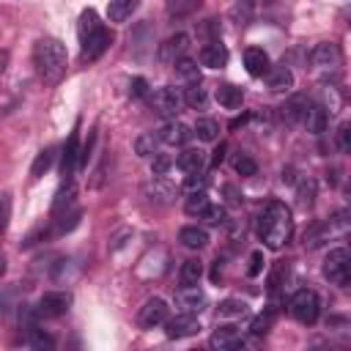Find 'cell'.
<instances>
[{"label": "cell", "instance_id": "cell-1", "mask_svg": "<svg viewBox=\"0 0 351 351\" xmlns=\"http://www.w3.org/2000/svg\"><path fill=\"white\" fill-rule=\"evenodd\" d=\"M258 236L269 250H282L293 236V214L285 203L269 200L258 214Z\"/></svg>", "mask_w": 351, "mask_h": 351}, {"label": "cell", "instance_id": "cell-2", "mask_svg": "<svg viewBox=\"0 0 351 351\" xmlns=\"http://www.w3.org/2000/svg\"><path fill=\"white\" fill-rule=\"evenodd\" d=\"M33 63H36V71L44 82H49V85L60 82L66 74V66H69V55H66L63 41H58L52 36H41L33 47Z\"/></svg>", "mask_w": 351, "mask_h": 351}, {"label": "cell", "instance_id": "cell-3", "mask_svg": "<svg viewBox=\"0 0 351 351\" xmlns=\"http://www.w3.org/2000/svg\"><path fill=\"white\" fill-rule=\"evenodd\" d=\"M77 36H80V52L85 60H96L107 52V47L112 44V33L99 22V14L93 8H85L80 14V25H77Z\"/></svg>", "mask_w": 351, "mask_h": 351}, {"label": "cell", "instance_id": "cell-4", "mask_svg": "<svg viewBox=\"0 0 351 351\" xmlns=\"http://www.w3.org/2000/svg\"><path fill=\"white\" fill-rule=\"evenodd\" d=\"M288 310H291V315H293L299 324H304V326H313V324L318 321V313H321V302H318L315 291H310V288H299V291L291 296V302H288Z\"/></svg>", "mask_w": 351, "mask_h": 351}, {"label": "cell", "instance_id": "cell-5", "mask_svg": "<svg viewBox=\"0 0 351 351\" xmlns=\"http://www.w3.org/2000/svg\"><path fill=\"white\" fill-rule=\"evenodd\" d=\"M324 277L340 288L348 285L351 280V255L346 247H337V250H329V255L324 258Z\"/></svg>", "mask_w": 351, "mask_h": 351}, {"label": "cell", "instance_id": "cell-6", "mask_svg": "<svg viewBox=\"0 0 351 351\" xmlns=\"http://www.w3.org/2000/svg\"><path fill=\"white\" fill-rule=\"evenodd\" d=\"M69 307H71V293L69 291H47V293L38 296L33 310H36L38 318H60V315L69 313Z\"/></svg>", "mask_w": 351, "mask_h": 351}, {"label": "cell", "instance_id": "cell-7", "mask_svg": "<svg viewBox=\"0 0 351 351\" xmlns=\"http://www.w3.org/2000/svg\"><path fill=\"white\" fill-rule=\"evenodd\" d=\"M151 104H154V110L162 115V118H167V121H176V115L181 112V107H184V99H181V90H176V88H156L154 93H151Z\"/></svg>", "mask_w": 351, "mask_h": 351}, {"label": "cell", "instance_id": "cell-8", "mask_svg": "<svg viewBox=\"0 0 351 351\" xmlns=\"http://www.w3.org/2000/svg\"><path fill=\"white\" fill-rule=\"evenodd\" d=\"M167 318H170V307H167V302L159 299V296H151V299L140 307V313H137V324H140L143 329L162 326Z\"/></svg>", "mask_w": 351, "mask_h": 351}, {"label": "cell", "instance_id": "cell-9", "mask_svg": "<svg viewBox=\"0 0 351 351\" xmlns=\"http://www.w3.org/2000/svg\"><path fill=\"white\" fill-rule=\"evenodd\" d=\"M310 60H313V66L321 69V71H337L340 63H343V52H340L337 44H332V41H321V44H315Z\"/></svg>", "mask_w": 351, "mask_h": 351}, {"label": "cell", "instance_id": "cell-10", "mask_svg": "<svg viewBox=\"0 0 351 351\" xmlns=\"http://www.w3.org/2000/svg\"><path fill=\"white\" fill-rule=\"evenodd\" d=\"M186 49H189V36L186 33H173L170 38H165L159 44V60L167 63V66H176L181 58H186Z\"/></svg>", "mask_w": 351, "mask_h": 351}, {"label": "cell", "instance_id": "cell-11", "mask_svg": "<svg viewBox=\"0 0 351 351\" xmlns=\"http://www.w3.org/2000/svg\"><path fill=\"white\" fill-rule=\"evenodd\" d=\"M200 321L197 315H186V313H178L176 318H167L165 321V335L170 340H181V337H195L200 332Z\"/></svg>", "mask_w": 351, "mask_h": 351}, {"label": "cell", "instance_id": "cell-12", "mask_svg": "<svg viewBox=\"0 0 351 351\" xmlns=\"http://www.w3.org/2000/svg\"><path fill=\"white\" fill-rule=\"evenodd\" d=\"M77 165H80V134L71 132L69 140H66V145H63V154H60V176H63V184H71Z\"/></svg>", "mask_w": 351, "mask_h": 351}, {"label": "cell", "instance_id": "cell-13", "mask_svg": "<svg viewBox=\"0 0 351 351\" xmlns=\"http://www.w3.org/2000/svg\"><path fill=\"white\" fill-rule=\"evenodd\" d=\"M211 351H250L236 326H219L211 335Z\"/></svg>", "mask_w": 351, "mask_h": 351}, {"label": "cell", "instance_id": "cell-14", "mask_svg": "<svg viewBox=\"0 0 351 351\" xmlns=\"http://www.w3.org/2000/svg\"><path fill=\"white\" fill-rule=\"evenodd\" d=\"M143 195H145L151 203H162V206H167V203L176 200L178 186H173L167 178H151V181L143 186Z\"/></svg>", "mask_w": 351, "mask_h": 351}, {"label": "cell", "instance_id": "cell-15", "mask_svg": "<svg viewBox=\"0 0 351 351\" xmlns=\"http://www.w3.org/2000/svg\"><path fill=\"white\" fill-rule=\"evenodd\" d=\"M176 304H178L181 313L195 315V313H200V310L206 307V293H203V288H197V285L181 288V291L176 293Z\"/></svg>", "mask_w": 351, "mask_h": 351}, {"label": "cell", "instance_id": "cell-16", "mask_svg": "<svg viewBox=\"0 0 351 351\" xmlns=\"http://www.w3.org/2000/svg\"><path fill=\"white\" fill-rule=\"evenodd\" d=\"M22 329H25V343H27L30 351H58L55 337L47 329H41L38 324H27Z\"/></svg>", "mask_w": 351, "mask_h": 351}, {"label": "cell", "instance_id": "cell-17", "mask_svg": "<svg viewBox=\"0 0 351 351\" xmlns=\"http://www.w3.org/2000/svg\"><path fill=\"white\" fill-rule=\"evenodd\" d=\"M156 137H159V143H165V145H184V143L192 137V129H189L186 123H181V121H165Z\"/></svg>", "mask_w": 351, "mask_h": 351}, {"label": "cell", "instance_id": "cell-18", "mask_svg": "<svg viewBox=\"0 0 351 351\" xmlns=\"http://www.w3.org/2000/svg\"><path fill=\"white\" fill-rule=\"evenodd\" d=\"M244 69L250 77H263V74H269L271 60L261 47H250V49H244Z\"/></svg>", "mask_w": 351, "mask_h": 351}, {"label": "cell", "instance_id": "cell-19", "mask_svg": "<svg viewBox=\"0 0 351 351\" xmlns=\"http://www.w3.org/2000/svg\"><path fill=\"white\" fill-rule=\"evenodd\" d=\"M304 126H307V132L310 134H324L326 132V123H329V112H326V107H321L318 101H313V104H307V110H304Z\"/></svg>", "mask_w": 351, "mask_h": 351}, {"label": "cell", "instance_id": "cell-20", "mask_svg": "<svg viewBox=\"0 0 351 351\" xmlns=\"http://www.w3.org/2000/svg\"><path fill=\"white\" fill-rule=\"evenodd\" d=\"M173 165H176L178 170H184L186 176H189V173H203V167H206V154H203L200 148H184V151L173 159Z\"/></svg>", "mask_w": 351, "mask_h": 351}, {"label": "cell", "instance_id": "cell-21", "mask_svg": "<svg viewBox=\"0 0 351 351\" xmlns=\"http://www.w3.org/2000/svg\"><path fill=\"white\" fill-rule=\"evenodd\" d=\"M228 47L222 44V41H208L203 49H200V63L206 66V69H222L225 63H228Z\"/></svg>", "mask_w": 351, "mask_h": 351}, {"label": "cell", "instance_id": "cell-22", "mask_svg": "<svg viewBox=\"0 0 351 351\" xmlns=\"http://www.w3.org/2000/svg\"><path fill=\"white\" fill-rule=\"evenodd\" d=\"M266 77H269V80H266V82H269V90H274V93H282V90H291V88H293V71H291L285 63L271 66Z\"/></svg>", "mask_w": 351, "mask_h": 351}, {"label": "cell", "instance_id": "cell-23", "mask_svg": "<svg viewBox=\"0 0 351 351\" xmlns=\"http://www.w3.org/2000/svg\"><path fill=\"white\" fill-rule=\"evenodd\" d=\"M307 96H302V93H296V96H291L282 107H280V115H282V121L285 123H299L302 118H304V110H307Z\"/></svg>", "mask_w": 351, "mask_h": 351}, {"label": "cell", "instance_id": "cell-24", "mask_svg": "<svg viewBox=\"0 0 351 351\" xmlns=\"http://www.w3.org/2000/svg\"><path fill=\"white\" fill-rule=\"evenodd\" d=\"M178 241L186 250H203L208 244V233L203 228H197V225H186V228L178 230Z\"/></svg>", "mask_w": 351, "mask_h": 351}, {"label": "cell", "instance_id": "cell-25", "mask_svg": "<svg viewBox=\"0 0 351 351\" xmlns=\"http://www.w3.org/2000/svg\"><path fill=\"white\" fill-rule=\"evenodd\" d=\"M214 96H217V101H219L225 110H239V107H241V101H244V93H241V88H236V85H230V82L219 85Z\"/></svg>", "mask_w": 351, "mask_h": 351}, {"label": "cell", "instance_id": "cell-26", "mask_svg": "<svg viewBox=\"0 0 351 351\" xmlns=\"http://www.w3.org/2000/svg\"><path fill=\"white\" fill-rule=\"evenodd\" d=\"M74 184H60V189L55 192V200H52V217H60L63 211L74 208Z\"/></svg>", "mask_w": 351, "mask_h": 351}, {"label": "cell", "instance_id": "cell-27", "mask_svg": "<svg viewBox=\"0 0 351 351\" xmlns=\"http://www.w3.org/2000/svg\"><path fill=\"white\" fill-rule=\"evenodd\" d=\"M137 11V0H112L107 5V19L110 22H126Z\"/></svg>", "mask_w": 351, "mask_h": 351}, {"label": "cell", "instance_id": "cell-28", "mask_svg": "<svg viewBox=\"0 0 351 351\" xmlns=\"http://www.w3.org/2000/svg\"><path fill=\"white\" fill-rule=\"evenodd\" d=\"M181 99H184V104L192 107V110H206V107H208V93H206L203 85H186V88L181 90Z\"/></svg>", "mask_w": 351, "mask_h": 351}, {"label": "cell", "instance_id": "cell-29", "mask_svg": "<svg viewBox=\"0 0 351 351\" xmlns=\"http://www.w3.org/2000/svg\"><path fill=\"white\" fill-rule=\"evenodd\" d=\"M200 277H203V263H200V261L189 258V261H184V263H181L178 280H181V285H184V288L197 285V282H200Z\"/></svg>", "mask_w": 351, "mask_h": 351}, {"label": "cell", "instance_id": "cell-30", "mask_svg": "<svg viewBox=\"0 0 351 351\" xmlns=\"http://www.w3.org/2000/svg\"><path fill=\"white\" fill-rule=\"evenodd\" d=\"M176 74L186 82V85H200V66L192 58H181L176 63Z\"/></svg>", "mask_w": 351, "mask_h": 351}, {"label": "cell", "instance_id": "cell-31", "mask_svg": "<svg viewBox=\"0 0 351 351\" xmlns=\"http://www.w3.org/2000/svg\"><path fill=\"white\" fill-rule=\"evenodd\" d=\"M192 134H197V140H203V143H214V140H219V123L214 118H197Z\"/></svg>", "mask_w": 351, "mask_h": 351}, {"label": "cell", "instance_id": "cell-32", "mask_svg": "<svg viewBox=\"0 0 351 351\" xmlns=\"http://www.w3.org/2000/svg\"><path fill=\"white\" fill-rule=\"evenodd\" d=\"M252 14H255V5H252L250 0H239V3H233L230 11H228V16H230L239 27L250 25V22H252Z\"/></svg>", "mask_w": 351, "mask_h": 351}, {"label": "cell", "instance_id": "cell-33", "mask_svg": "<svg viewBox=\"0 0 351 351\" xmlns=\"http://www.w3.org/2000/svg\"><path fill=\"white\" fill-rule=\"evenodd\" d=\"M80 219H82V208H69V211H63V214L55 219V233H58V236L71 233V230L80 225Z\"/></svg>", "mask_w": 351, "mask_h": 351}, {"label": "cell", "instance_id": "cell-34", "mask_svg": "<svg viewBox=\"0 0 351 351\" xmlns=\"http://www.w3.org/2000/svg\"><path fill=\"white\" fill-rule=\"evenodd\" d=\"M134 154H137V156H154V154H159V137H156L154 132L140 134V137L134 140Z\"/></svg>", "mask_w": 351, "mask_h": 351}, {"label": "cell", "instance_id": "cell-35", "mask_svg": "<svg viewBox=\"0 0 351 351\" xmlns=\"http://www.w3.org/2000/svg\"><path fill=\"white\" fill-rule=\"evenodd\" d=\"M52 159H55V151H52V148L38 151L36 159H33V165H30V178H41V176L52 167Z\"/></svg>", "mask_w": 351, "mask_h": 351}, {"label": "cell", "instance_id": "cell-36", "mask_svg": "<svg viewBox=\"0 0 351 351\" xmlns=\"http://www.w3.org/2000/svg\"><path fill=\"white\" fill-rule=\"evenodd\" d=\"M313 200H315V181L313 178H302L296 184V203L302 208H307V206H313Z\"/></svg>", "mask_w": 351, "mask_h": 351}, {"label": "cell", "instance_id": "cell-37", "mask_svg": "<svg viewBox=\"0 0 351 351\" xmlns=\"http://www.w3.org/2000/svg\"><path fill=\"white\" fill-rule=\"evenodd\" d=\"M271 324H274V310H271V307H266L263 313H258V315L250 321V332L261 337V335H266V332L271 329Z\"/></svg>", "mask_w": 351, "mask_h": 351}, {"label": "cell", "instance_id": "cell-38", "mask_svg": "<svg viewBox=\"0 0 351 351\" xmlns=\"http://www.w3.org/2000/svg\"><path fill=\"white\" fill-rule=\"evenodd\" d=\"M206 206H208V195H206V192H192V195L186 197V203H184V211H186L189 217H200Z\"/></svg>", "mask_w": 351, "mask_h": 351}, {"label": "cell", "instance_id": "cell-39", "mask_svg": "<svg viewBox=\"0 0 351 351\" xmlns=\"http://www.w3.org/2000/svg\"><path fill=\"white\" fill-rule=\"evenodd\" d=\"M233 170H236L241 178H250V176L258 173V165H255V159H252L250 154H239V156L233 159Z\"/></svg>", "mask_w": 351, "mask_h": 351}, {"label": "cell", "instance_id": "cell-40", "mask_svg": "<svg viewBox=\"0 0 351 351\" xmlns=\"http://www.w3.org/2000/svg\"><path fill=\"white\" fill-rule=\"evenodd\" d=\"M247 313V302L244 299H225L219 302V315L222 318H236V315H244Z\"/></svg>", "mask_w": 351, "mask_h": 351}, {"label": "cell", "instance_id": "cell-41", "mask_svg": "<svg viewBox=\"0 0 351 351\" xmlns=\"http://www.w3.org/2000/svg\"><path fill=\"white\" fill-rule=\"evenodd\" d=\"M335 148L337 154H351V126L348 123H340L337 132H335Z\"/></svg>", "mask_w": 351, "mask_h": 351}, {"label": "cell", "instance_id": "cell-42", "mask_svg": "<svg viewBox=\"0 0 351 351\" xmlns=\"http://www.w3.org/2000/svg\"><path fill=\"white\" fill-rule=\"evenodd\" d=\"M170 167H173V156H170V154H154V159H151V173H154V178H165Z\"/></svg>", "mask_w": 351, "mask_h": 351}, {"label": "cell", "instance_id": "cell-43", "mask_svg": "<svg viewBox=\"0 0 351 351\" xmlns=\"http://www.w3.org/2000/svg\"><path fill=\"white\" fill-rule=\"evenodd\" d=\"M197 5L200 3H195V0H170L167 3V14L170 16H186V14L197 11Z\"/></svg>", "mask_w": 351, "mask_h": 351}, {"label": "cell", "instance_id": "cell-44", "mask_svg": "<svg viewBox=\"0 0 351 351\" xmlns=\"http://www.w3.org/2000/svg\"><path fill=\"white\" fill-rule=\"evenodd\" d=\"M225 217H228V211H225L222 206H211V203H208L197 219H203V222H208V225H219V222H225Z\"/></svg>", "mask_w": 351, "mask_h": 351}, {"label": "cell", "instance_id": "cell-45", "mask_svg": "<svg viewBox=\"0 0 351 351\" xmlns=\"http://www.w3.org/2000/svg\"><path fill=\"white\" fill-rule=\"evenodd\" d=\"M206 184H208V178L203 176V173H189L186 178H184V189L192 195V192H206Z\"/></svg>", "mask_w": 351, "mask_h": 351}, {"label": "cell", "instance_id": "cell-46", "mask_svg": "<svg viewBox=\"0 0 351 351\" xmlns=\"http://www.w3.org/2000/svg\"><path fill=\"white\" fill-rule=\"evenodd\" d=\"M8 219H11V195H0V236L8 228Z\"/></svg>", "mask_w": 351, "mask_h": 351}, {"label": "cell", "instance_id": "cell-47", "mask_svg": "<svg viewBox=\"0 0 351 351\" xmlns=\"http://www.w3.org/2000/svg\"><path fill=\"white\" fill-rule=\"evenodd\" d=\"M263 263H266V258H263V252H261V250H255V252L250 255V266H247V277H258V274L263 271Z\"/></svg>", "mask_w": 351, "mask_h": 351}, {"label": "cell", "instance_id": "cell-48", "mask_svg": "<svg viewBox=\"0 0 351 351\" xmlns=\"http://www.w3.org/2000/svg\"><path fill=\"white\" fill-rule=\"evenodd\" d=\"M129 96H132V99H143V96H148V82H145L143 77H134V80L129 82Z\"/></svg>", "mask_w": 351, "mask_h": 351}, {"label": "cell", "instance_id": "cell-49", "mask_svg": "<svg viewBox=\"0 0 351 351\" xmlns=\"http://www.w3.org/2000/svg\"><path fill=\"white\" fill-rule=\"evenodd\" d=\"M49 236V230L47 228H36L30 236H25V241H22V247L27 250V247H33V244H38V239H47Z\"/></svg>", "mask_w": 351, "mask_h": 351}, {"label": "cell", "instance_id": "cell-50", "mask_svg": "<svg viewBox=\"0 0 351 351\" xmlns=\"http://www.w3.org/2000/svg\"><path fill=\"white\" fill-rule=\"evenodd\" d=\"M225 151H228V143L219 140V145L214 148V156H211V165H214V167H219V165L225 162Z\"/></svg>", "mask_w": 351, "mask_h": 351}, {"label": "cell", "instance_id": "cell-51", "mask_svg": "<svg viewBox=\"0 0 351 351\" xmlns=\"http://www.w3.org/2000/svg\"><path fill=\"white\" fill-rule=\"evenodd\" d=\"M222 192L228 195V200H230V203H241V195H239V189H236L233 184H225V186H222Z\"/></svg>", "mask_w": 351, "mask_h": 351}, {"label": "cell", "instance_id": "cell-52", "mask_svg": "<svg viewBox=\"0 0 351 351\" xmlns=\"http://www.w3.org/2000/svg\"><path fill=\"white\" fill-rule=\"evenodd\" d=\"M129 236V230H121L118 236H112V244H110V250H121L123 247V239Z\"/></svg>", "mask_w": 351, "mask_h": 351}, {"label": "cell", "instance_id": "cell-53", "mask_svg": "<svg viewBox=\"0 0 351 351\" xmlns=\"http://www.w3.org/2000/svg\"><path fill=\"white\" fill-rule=\"evenodd\" d=\"M250 115H252V112H241L239 118H233V121H230V129H239V126H244V123L250 121Z\"/></svg>", "mask_w": 351, "mask_h": 351}, {"label": "cell", "instance_id": "cell-54", "mask_svg": "<svg viewBox=\"0 0 351 351\" xmlns=\"http://www.w3.org/2000/svg\"><path fill=\"white\" fill-rule=\"evenodd\" d=\"M5 60H8V55H5V52H0V74H3V69H5Z\"/></svg>", "mask_w": 351, "mask_h": 351}, {"label": "cell", "instance_id": "cell-55", "mask_svg": "<svg viewBox=\"0 0 351 351\" xmlns=\"http://www.w3.org/2000/svg\"><path fill=\"white\" fill-rule=\"evenodd\" d=\"M3 274H5V255L0 252V277H3Z\"/></svg>", "mask_w": 351, "mask_h": 351}, {"label": "cell", "instance_id": "cell-56", "mask_svg": "<svg viewBox=\"0 0 351 351\" xmlns=\"http://www.w3.org/2000/svg\"><path fill=\"white\" fill-rule=\"evenodd\" d=\"M192 351H208V348H192Z\"/></svg>", "mask_w": 351, "mask_h": 351}]
</instances>
